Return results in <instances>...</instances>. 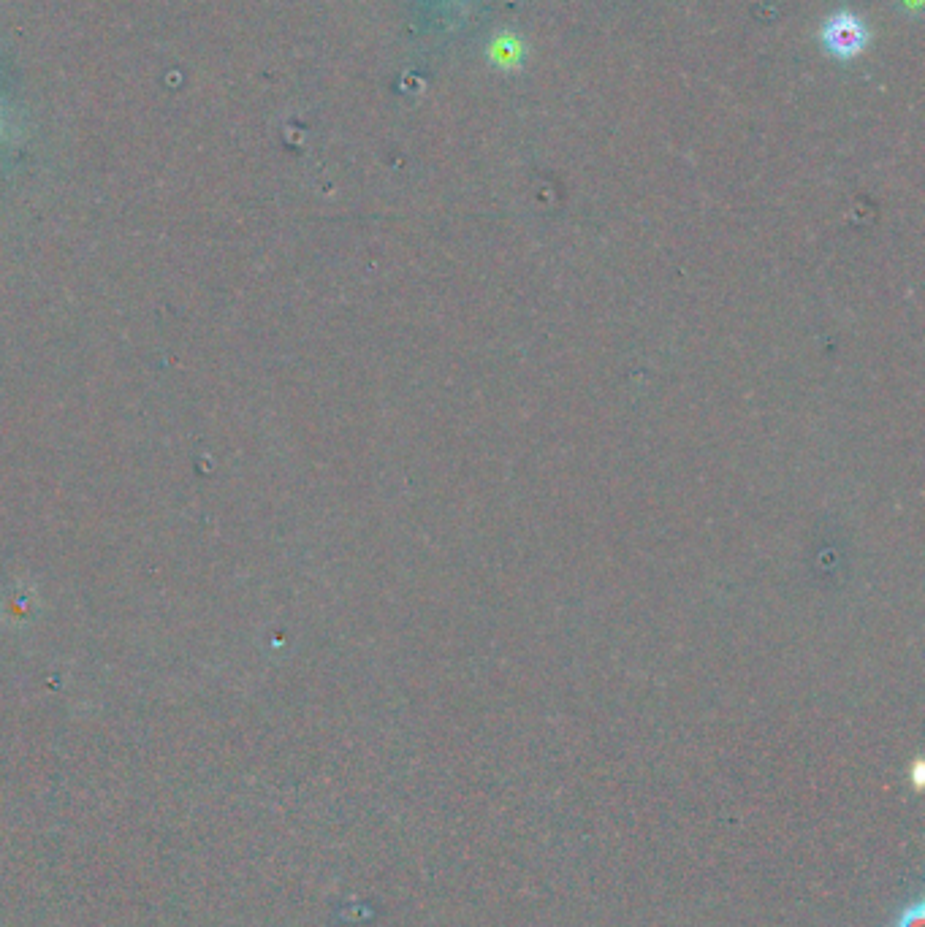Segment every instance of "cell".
Listing matches in <instances>:
<instances>
[{
	"mask_svg": "<svg viewBox=\"0 0 925 927\" xmlns=\"http://www.w3.org/2000/svg\"><path fill=\"white\" fill-rule=\"evenodd\" d=\"M920 909H923V906L917 903V906H912V909L901 911L896 927H920V917H923V911Z\"/></svg>",
	"mask_w": 925,
	"mask_h": 927,
	"instance_id": "2",
	"label": "cell"
},
{
	"mask_svg": "<svg viewBox=\"0 0 925 927\" xmlns=\"http://www.w3.org/2000/svg\"><path fill=\"white\" fill-rule=\"evenodd\" d=\"M863 38H866L863 28L850 17L833 19L831 25H828V30H825V44L841 57L855 55V52L863 47Z\"/></svg>",
	"mask_w": 925,
	"mask_h": 927,
	"instance_id": "1",
	"label": "cell"
}]
</instances>
